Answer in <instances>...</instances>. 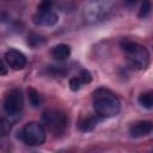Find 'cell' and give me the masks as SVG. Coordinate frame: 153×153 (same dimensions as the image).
Masks as SVG:
<instances>
[{"label": "cell", "mask_w": 153, "mask_h": 153, "mask_svg": "<svg viewBox=\"0 0 153 153\" xmlns=\"http://www.w3.org/2000/svg\"><path fill=\"white\" fill-rule=\"evenodd\" d=\"M120 44L127 57V61L134 69L140 71V69H145L148 66L149 53L143 45L128 38H123Z\"/></svg>", "instance_id": "cell-2"}, {"label": "cell", "mask_w": 153, "mask_h": 153, "mask_svg": "<svg viewBox=\"0 0 153 153\" xmlns=\"http://www.w3.org/2000/svg\"><path fill=\"white\" fill-rule=\"evenodd\" d=\"M32 22L35 25L49 27L57 24L59 17L51 8L44 10V11H36V13L32 16Z\"/></svg>", "instance_id": "cell-8"}, {"label": "cell", "mask_w": 153, "mask_h": 153, "mask_svg": "<svg viewBox=\"0 0 153 153\" xmlns=\"http://www.w3.org/2000/svg\"><path fill=\"white\" fill-rule=\"evenodd\" d=\"M137 102H139V104L142 108H145V109H152V106H153V93L151 91L141 93L139 96V98H137Z\"/></svg>", "instance_id": "cell-13"}, {"label": "cell", "mask_w": 153, "mask_h": 153, "mask_svg": "<svg viewBox=\"0 0 153 153\" xmlns=\"http://www.w3.org/2000/svg\"><path fill=\"white\" fill-rule=\"evenodd\" d=\"M50 54L54 59L59 60V61H62V60H66L71 55V48L68 44H65V43H60V44H56L51 48L50 50Z\"/></svg>", "instance_id": "cell-10"}, {"label": "cell", "mask_w": 153, "mask_h": 153, "mask_svg": "<svg viewBox=\"0 0 153 153\" xmlns=\"http://www.w3.org/2000/svg\"><path fill=\"white\" fill-rule=\"evenodd\" d=\"M26 93H27V98H29V103L31 104L32 108H38L41 106V104L43 103V97L41 96V93L33 88V87H27L26 90Z\"/></svg>", "instance_id": "cell-12"}, {"label": "cell", "mask_w": 153, "mask_h": 153, "mask_svg": "<svg viewBox=\"0 0 153 153\" xmlns=\"http://www.w3.org/2000/svg\"><path fill=\"white\" fill-rule=\"evenodd\" d=\"M93 109L100 118H110L121 111V102L118 97L109 88L99 87L93 92Z\"/></svg>", "instance_id": "cell-1"}, {"label": "cell", "mask_w": 153, "mask_h": 153, "mask_svg": "<svg viewBox=\"0 0 153 153\" xmlns=\"http://www.w3.org/2000/svg\"><path fill=\"white\" fill-rule=\"evenodd\" d=\"M42 43H43L42 36H39V35H37V33H33V32H31V33L27 36V44H29L31 48H36L37 45H39V44H42Z\"/></svg>", "instance_id": "cell-16"}, {"label": "cell", "mask_w": 153, "mask_h": 153, "mask_svg": "<svg viewBox=\"0 0 153 153\" xmlns=\"http://www.w3.org/2000/svg\"><path fill=\"white\" fill-rule=\"evenodd\" d=\"M79 78H80V80H81L82 84H88L92 80V75H91V73L87 69H82L80 72V74H79Z\"/></svg>", "instance_id": "cell-18"}, {"label": "cell", "mask_w": 153, "mask_h": 153, "mask_svg": "<svg viewBox=\"0 0 153 153\" xmlns=\"http://www.w3.org/2000/svg\"><path fill=\"white\" fill-rule=\"evenodd\" d=\"M112 4L114 0H90L85 5L82 11V17L85 22L94 24L103 20L110 12Z\"/></svg>", "instance_id": "cell-4"}, {"label": "cell", "mask_w": 153, "mask_h": 153, "mask_svg": "<svg viewBox=\"0 0 153 153\" xmlns=\"http://www.w3.org/2000/svg\"><path fill=\"white\" fill-rule=\"evenodd\" d=\"M151 10H152L151 0H143L142 4H141L140 11H139V17H140V18H146V17H148L149 13H151Z\"/></svg>", "instance_id": "cell-15"}, {"label": "cell", "mask_w": 153, "mask_h": 153, "mask_svg": "<svg viewBox=\"0 0 153 153\" xmlns=\"http://www.w3.org/2000/svg\"><path fill=\"white\" fill-rule=\"evenodd\" d=\"M102 118L98 116V115H90L85 118H82L80 122H79V129L84 133H88V131H92L97 124L99 123Z\"/></svg>", "instance_id": "cell-11"}, {"label": "cell", "mask_w": 153, "mask_h": 153, "mask_svg": "<svg viewBox=\"0 0 153 153\" xmlns=\"http://www.w3.org/2000/svg\"><path fill=\"white\" fill-rule=\"evenodd\" d=\"M11 131V123L6 120L0 117V141L4 140Z\"/></svg>", "instance_id": "cell-14"}, {"label": "cell", "mask_w": 153, "mask_h": 153, "mask_svg": "<svg viewBox=\"0 0 153 153\" xmlns=\"http://www.w3.org/2000/svg\"><path fill=\"white\" fill-rule=\"evenodd\" d=\"M53 6V1L51 0H42L38 6H37V11H44V10H50Z\"/></svg>", "instance_id": "cell-19"}, {"label": "cell", "mask_w": 153, "mask_h": 153, "mask_svg": "<svg viewBox=\"0 0 153 153\" xmlns=\"http://www.w3.org/2000/svg\"><path fill=\"white\" fill-rule=\"evenodd\" d=\"M6 74H7V67L5 62L0 59V75H6Z\"/></svg>", "instance_id": "cell-21"}, {"label": "cell", "mask_w": 153, "mask_h": 153, "mask_svg": "<svg viewBox=\"0 0 153 153\" xmlns=\"http://www.w3.org/2000/svg\"><path fill=\"white\" fill-rule=\"evenodd\" d=\"M42 123L51 134L59 136L66 131L68 127V118L65 112L56 109H49L42 114Z\"/></svg>", "instance_id": "cell-5"}, {"label": "cell", "mask_w": 153, "mask_h": 153, "mask_svg": "<svg viewBox=\"0 0 153 153\" xmlns=\"http://www.w3.org/2000/svg\"><path fill=\"white\" fill-rule=\"evenodd\" d=\"M153 130V123L151 121H137L133 123L129 128V134L131 137H143L152 133Z\"/></svg>", "instance_id": "cell-9"}, {"label": "cell", "mask_w": 153, "mask_h": 153, "mask_svg": "<svg viewBox=\"0 0 153 153\" xmlns=\"http://www.w3.org/2000/svg\"><path fill=\"white\" fill-rule=\"evenodd\" d=\"M137 0H126V2L127 4H134V2H136Z\"/></svg>", "instance_id": "cell-22"}, {"label": "cell", "mask_w": 153, "mask_h": 153, "mask_svg": "<svg viewBox=\"0 0 153 153\" xmlns=\"http://www.w3.org/2000/svg\"><path fill=\"white\" fill-rule=\"evenodd\" d=\"M68 84H69V88H71L72 91H79L80 87H81V85H82V82H81V80H80L79 76H73V78H71Z\"/></svg>", "instance_id": "cell-17"}, {"label": "cell", "mask_w": 153, "mask_h": 153, "mask_svg": "<svg viewBox=\"0 0 153 153\" xmlns=\"http://www.w3.org/2000/svg\"><path fill=\"white\" fill-rule=\"evenodd\" d=\"M5 61L7 63V66L14 71H20V69H24L25 66H26V56L14 49V48H11L8 49L6 53H5Z\"/></svg>", "instance_id": "cell-7"}, {"label": "cell", "mask_w": 153, "mask_h": 153, "mask_svg": "<svg viewBox=\"0 0 153 153\" xmlns=\"http://www.w3.org/2000/svg\"><path fill=\"white\" fill-rule=\"evenodd\" d=\"M50 71L54 75H65L66 74V71L62 68V66H57V67L50 66Z\"/></svg>", "instance_id": "cell-20"}, {"label": "cell", "mask_w": 153, "mask_h": 153, "mask_svg": "<svg viewBox=\"0 0 153 153\" xmlns=\"http://www.w3.org/2000/svg\"><path fill=\"white\" fill-rule=\"evenodd\" d=\"M24 108V97L20 90H11L4 100V110L8 116H17Z\"/></svg>", "instance_id": "cell-6"}, {"label": "cell", "mask_w": 153, "mask_h": 153, "mask_svg": "<svg viewBox=\"0 0 153 153\" xmlns=\"http://www.w3.org/2000/svg\"><path fill=\"white\" fill-rule=\"evenodd\" d=\"M45 137H47L45 129L38 122H29L18 131V139L23 143L31 147L43 145Z\"/></svg>", "instance_id": "cell-3"}]
</instances>
